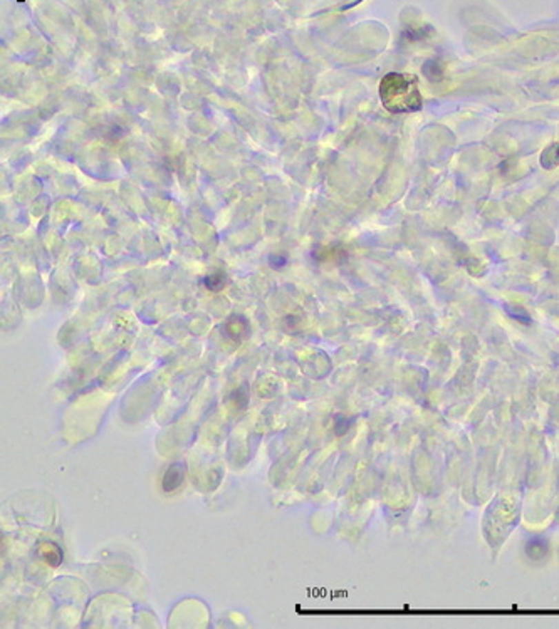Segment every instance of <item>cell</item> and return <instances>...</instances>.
I'll return each mask as SVG.
<instances>
[{
  "label": "cell",
  "mask_w": 559,
  "mask_h": 629,
  "mask_svg": "<svg viewBox=\"0 0 559 629\" xmlns=\"http://www.w3.org/2000/svg\"><path fill=\"white\" fill-rule=\"evenodd\" d=\"M380 98L383 106L393 114L414 113L423 106V98L415 77L390 72L380 83Z\"/></svg>",
  "instance_id": "cell-1"
},
{
  "label": "cell",
  "mask_w": 559,
  "mask_h": 629,
  "mask_svg": "<svg viewBox=\"0 0 559 629\" xmlns=\"http://www.w3.org/2000/svg\"><path fill=\"white\" fill-rule=\"evenodd\" d=\"M183 478H185V465H182V463H173V465L170 466L163 475V490L167 493L175 492V490L182 485Z\"/></svg>",
  "instance_id": "cell-2"
},
{
  "label": "cell",
  "mask_w": 559,
  "mask_h": 629,
  "mask_svg": "<svg viewBox=\"0 0 559 629\" xmlns=\"http://www.w3.org/2000/svg\"><path fill=\"white\" fill-rule=\"evenodd\" d=\"M205 285L214 292L221 291L223 285H225V276H223L222 272L214 274V276H208L205 279Z\"/></svg>",
  "instance_id": "cell-4"
},
{
  "label": "cell",
  "mask_w": 559,
  "mask_h": 629,
  "mask_svg": "<svg viewBox=\"0 0 559 629\" xmlns=\"http://www.w3.org/2000/svg\"><path fill=\"white\" fill-rule=\"evenodd\" d=\"M541 165L545 169H554L559 165V143H553L542 152Z\"/></svg>",
  "instance_id": "cell-3"
}]
</instances>
